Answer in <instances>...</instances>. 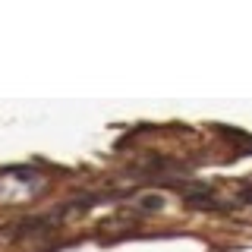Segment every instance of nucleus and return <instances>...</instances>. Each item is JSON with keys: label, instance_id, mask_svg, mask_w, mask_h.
Wrapping results in <instances>:
<instances>
[{"label": "nucleus", "instance_id": "obj_1", "mask_svg": "<svg viewBox=\"0 0 252 252\" xmlns=\"http://www.w3.org/2000/svg\"><path fill=\"white\" fill-rule=\"evenodd\" d=\"M186 208H192V211H227L230 205H220L215 195L208 192V186H195L192 192H186Z\"/></svg>", "mask_w": 252, "mask_h": 252}, {"label": "nucleus", "instance_id": "obj_2", "mask_svg": "<svg viewBox=\"0 0 252 252\" xmlns=\"http://www.w3.org/2000/svg\"><path fill=\"white\" fill-rule=\"evenodd\" d=\"M47 227H54V218H51V215H41V218H26V220H19V224H16L13 236H38V233H44Z\"/></svg>", "mask_w": 252, "mask_h": 252}, {"label": "nucleus", "instance_id": "obj_3", "mask_svg": "<svg viewBox=\"0 0 252 252\" xmlns=\"http://www.w3.org/2000/svg\"><path fill=\"white\" fill-rule=\"evenodd\" d=\"M161 208H164L161 195H142V199L132 205V211H139V215H148V211H161Z\"/></svg>", "mask_w": 252, "mask_h": 252}, {"label": "nucleus", "instance_id": "obj_4", "mask_svg": "<svg viewBox=\"0 0 252 252\" xmlns=\"http://www.w3.org/2000/svg\"><path fill=\"white\" fill-rule=\"evenodd\" d=\"M240 202H249L252 205V186H243L240 189Z\"/></svg>", "mask_w": 252, "mask_h": 252}]
</instances>
